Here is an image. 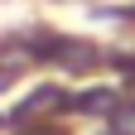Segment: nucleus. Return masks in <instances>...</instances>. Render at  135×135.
Here are the masks:
<instances>
[{
    "mask_svg": "<svg viewBox=\"0 0 135 135\" xmlns=\"http://www.w3.org/2000/svg\"><path fill=\"white\" fill-rule=\"evenodd\" d=\"M63 87H34L24 101H15V106L5 111V126H39V116H48V111H63Z\"/></svg>",
    "mask_w": 135,
    "mask_h": 135,
    "instance_id": "obj_1",
    "label": "nucleus"
},
{
    "mask_svg": "<svg viewBox=\"0 0 135 135\" xmlns=\"http://www.w3.org/2000/svg\"><path fill=\"white\" fill-rule=\"evenodd\" d=\"M63 111H77V116H116V111H121V97H116L111 87L68 92V97H63Z\"/></svg>",
    "mask_w": 135,
    "mask_h": 135,
    "instance_id": "obj_2",
    "label": "nucleus"
},
{
    "mask_svg": "<svg viewBox=\"0 0 135 135\" xmlns=\"http://www.w3.org/2000/svg\"><path fill=\"white\" fill-rule=\"evenodd\" d=\"M111 63H116V68H121V73H126V77H135V53H121V58H111Z\"/></svg>",
    "mask_w": 135,
    "mask_h": 135,
    "instance_id": "obj_3",
    "label": "nucleus"
}]
</instances>
